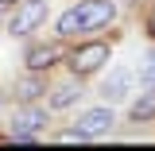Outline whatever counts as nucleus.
<instances>
[{
  "instance_id": "nucleus-1",
  "label": "nucleus",
  "mask_w": 155,
  "mask_h": 151,
  "mask_svg": "<svg viewBox=\"0 0 155 151\" xmlns=\"http://www.w3.org/2000/svg\"><path fill=\"white\" fill-rule=\"evenodd\" d=\"M116 16V4L113 0H78L74 8H66L58 16V35L62 39H74L81 31H97L105 23H113Z\"/></svg>"
},
{
  "instance_id": "nucleus-2",
  "label": "nucleus",
  "mask_w": 155,
  "mask_h": 151,
  "mask_svg": "<svg viewBox=\"0 0 155 151\" xmlns=\"http://www.w3.org/2000/svg\"><path fill=\"white\" fill-rule=\"evenodd\" d=\"M43 128H47V109H39L31 101L23 109H16V116H12V136H16L19 143H31Z\"/></svg>"
},
{
  "instance_id": "nucleus-3",
  "label": "nucleus",
  "mask_w": 155,
  "mask_h": 151,
  "mask_svg": "<svg viewBox=\"0 0 155 151\" xmlns=\"http://www.w3.org/2000/svg\"><path fill=\"white\" fill-rule=\"evenodd\" d=\"M109 62V43H81L74 54H70V70H74L78 77L93 74V70H101Z\"/></svg>"
},
{
  "instance_id": "nucleus-4",
  "label": "nucleus",
  "mask_w": 155,
  "mask_h": 151,
  "mask_svg": "<svg viewBox=\"0 0 155 151\" xmlns=\"http://www.w3.org/2000/svg\"><path fill=\"white\" fill-rule=\"evenodd\" d=\"M116 124V116L109 105H97V109H85V113L78 116V132L85 136V140H101V136H109Z\"/></svg>"
},
{
  "instance_id": "nucleus-5",
  "label": "nucleus",
  "mask_w": 155,
  "mask_h": 151,
  "mask_svg": "<svg viewBox=\"0 0 155 151\" xmlns=\"http://www.w3.org/2000/svg\"><path fill=\"white\" fill-rule=\"evenodd\" d=\"M43 19H47V0H16V16H12L16 35H31Z\"/></svg>"
},
{
  "instance_id": "nucleus-6",
  "label": "nucleus",
  "mask_w": 155,
  "mask_h": 151,
  "mask_svg": "<svg viewBox=\"0 0 155 151\" xmlns=\"http://www.w3.org/2000/svg\"><path fill=\"white\" fill-rule=\"evenodd\" d=\"M128 89H132V70H128V66H116L113 74L105 77L101 97H105V101H124V97H128Z\"/></svg>"
},
{
  "instance_id": "nucleus-7",
  "label": "nucleus",
  "mask_w": 155,
  "mask_h": 151,
  "mask_svg": "<svg viewBox=\"0 0 155 151\" xmlns=\"http://www.w3.org/2000/svg\"><path fill=\"white\" fill-rule=\"evenodd\" d=\"M58 58H62V47H58V43H39V47L27 51V70L43 74V70H51V66H54Z\"/></svg>"
},
{
  "instance_id": "nucleus-8",
  "label": "nucleus",
  "mask_w": 155,
  "mask_h": 151,
  "mask_svg": "<svg viewBox=\"0 0 155 151\" xmlns=\"http://www.w3.org/2000/svg\"><path fill=\"white\" fill-rule=\"evenodd\" d=\"M43 93H47V81H43L35 70H31L27 77H19V81H16V97H19V101H39Z\"/></svg>"
},
{
  "instance_id": "nucleus-9",
  "label": "nucleus",
  "mask_w": 155,
  "mask_h": 151,
  "mask_svg": "<svg viewBox=\"0 0 155 151\" xmlns=\"http://www.w3.org/2000/svg\"><path fill=\"white\" fill-rule=\"evenodd\" d=\"M128 116H132L136 124H143V120H155V89H147V93H140L132 101V109H128Z\"/></svg>"
},
{
  "instance_id": "nucleus-10",
  "label": "nucleus",
  "mask_w": 155,
  "mask_h": 151,
  "mask_svg": "<svg viewBox=\"0 0 155 151\" xmlns=\"http://www.w3.org/2000/svg\"><path fill=\"white\" fill-rule=\"evenodd\" d=\"M78 97H81V85L78 81H62L54 93H51V109H70Z\"/></svg>"
},
{
  "instance_id": "nucleus-11",
  "label": "nucleus",
  "mask_w": 155,
  "mask_h": 151,
  "mask_svg": "<svg viewBox=\"0 0 155 151\" xmlns=\"http://www.w3.org/2000/svg\"><path fill=\"white\" fill-rule=\"evenodd\" d=\"M140 85L143 89H155V51L143 54V66H140Z\"/></svg>"
},
{
  "instance_id": "nucleus-12",
  "label": "nucleus",
  "mask_w": 155,
  "mask_h": 151,
  "mask_svg": "<svg viewBox=\"0 0 155 151\" xmlns=\"http://www.w3.org/2000/svg\"><path fill=\"white\" fill-rule=\"evenodd\" d=\"M58 140H62V143H85V136L78 132V128H70V132H58Z\"/></svg>"
},
{
  "instance_id": "nucleus-13",
  "label": "nucleus",
  "mask_w": 155,
  "mask_h": 151,
  "mask_svg": "<svg viewBox=\"0 0 155 151\" xmlns=\"http://www.w3.org/2000/svg\"><path fill=\"white\" fill-rule=\"evenodd\" d=\"M147 31H151V39H155V8H151V16H147Z\"/></svg>"
},
{
  "instance_id": "nucleus-14",
  "label": "nucleus",
  "mask_w": 155,
  "mask_h": 151,
  "mask_svg": "<svg viewBox=\"0 0 155 151\" xmlns=\"http://www.w3.org/2000/svg\"><path fill=\"white\" fill-rule=\"evenodd\" d=\"M0 4H16V0H0Z\"/></svg>"
}]
</instances>
